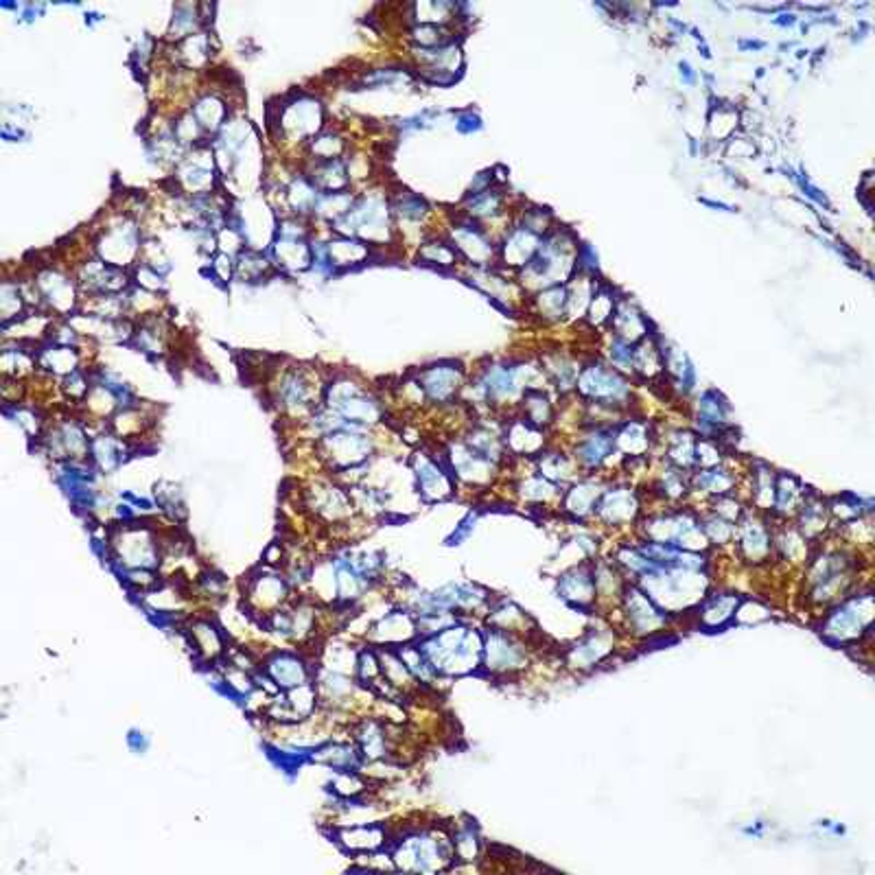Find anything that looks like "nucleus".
<instances>
[{
  "label": "nucleus",
  "instance_id": "nucleus-1",
  "mask_svg": "<svg viewBox=\"0 0 875 875\" xmlns=\"http://www.w3.org/2000/svg\"><path fill=\"white\" fill-rule=\"evenodd\" d=\"M421 652L433 672L469 674L480 663L484 640L477 632L453 624L429 637L421 646Z\"/></svg>",
  "mask_w": 875,
  "mask_h": 875
},
{
  "label": "nucleus",
  "instance_id": "nucleus-2",
  "mask_svg": "<svg viewBox=\"0 0 875 875\" xmlns=\"http://www.w3.org/2000/svg\"><path fill=\"white\" fill-rule=\"evenodd\" d=\"M873 621V596H856L840 604L823 621V637L829 643H847L860 640L871 629Z\"/></svg>",
  "mask_w": 875,
  "mask_h": 875
},
{
  "label": "nucleus",
  "instance_id": "nucleus-3",
  "mask_svg": "<svg viewBox=\"0 0 875 875\" xmlns=\"http://www.w3.org/2000/svg\"><path fill=\"white\" fill-rule=\"evenodd\" d=\"M455 851H444V840L436 839V836L418 834L405 839L394 851L392 860L396 867L405 869V871H438L443 869V862H449Z\"/></svg>",
  "mask_w": 875,
  "mask_h": 875
},
{
  "label": "nucleus",
  "instance_id": "nucleus-4",
  "mask_svg": "<svg viewBox=\"0 0 875 875\" xmlns=\"http://www.w3.org/2000/svg\"><path fill=\"white\" fill-rule=\"evenodd\" d=\"M112 547L117 552V558L128 569H153L161 563V547L145 530L128 527V530L119 532V536L112 541Z\"/></svg>",
  "mask_w": 875,
  "mask_h": 875
},
{
  "label": "nucleus",
  "instance_id": "nucleus-5",
  "mask_svg": "<svg viewBox=\"0 0 875 875\" xmlns=\"http://www.w3.org/2000/svg\"><path fill=\"white\" fill-rule=\"evenodd\" d=\"M484 663L491 672L510 674L521 670L527 663L526 648L515 640L513 632L491 630L484 640Z\"/></svg>",
  "mask_w": 875,
  "mask_h": 875
},
{
  "label": "nucleus",
  "instance_id": "nucleus-6",
  "mask_svg": "<svg viewBox=\"0 0 875 875\" xmlns=\"http://www.w3.org/2000/svg\"><path fill=\"white\" fill-rule=\"evenodd\" d=\"M580 392L599 405H620L629 399V388L618 372L607 370L604 366L587 368L580 377Z\"/></svg>",
  "mask_w": 875,
  "mask_h": 875
},
{
  "label": "nucleus",
  "instance_id": "nucleus-7",
  "mask_svg": "<svg viewBox=\"0 0 875 875\" xmlns=\"http://www.w3.org/2000/svg\"><path fill=\"white\" fill-rule=\"evenodd\" d=\"M624 609L629 624L635 632H654L665 626V610H661L652 602L646 593L637 587H626L624 591Z\"/></svg>",
  "mask_w": 875,
  "mask_h": 875
},
{
  "label": "nucleus",
  "instance_id": "nucleus-8",
  "mask_svg": "<svg viewBox=\"0 0 875 875\" xmlns=\"http://www.w3.org/2000/svg\"><path fill=\"white\" fill-rule=\"evenodd\" d=\"M263 668H266L269 681H272L280 692L311 683L309 668H307V663L294 652H276Z\"/></svg>",
  "mask_w": 875,
  "mask_h": 875
},
{
  "label": "nucleus",
  "instance_id": "nucleus-9",
  "mask_svg": "<svg viewBox=\"0 0 875 875\" xmlns=\"http://www.w3.org/2000/svg\"><path fill=\"white\" fill-rule=\"evenodd\" d=\"M287 593L289 585L283 576L266 574L250 582L247 599L255 604L256 610H266V615L269 618L272 613H276L278 607H283V602L287 599Z\"/></svg>",
  "mask_w": 875,
  "mask_h": 875
},
{
  "label": "nucleus",
  "instance_id": "nucleus-10",
  "mask_svg": "<svg viewBox=\"0 0 875 875\" xmlns=\"http://www.w3.org/2000/svg\"><path fill=\"white\" fill-rule=\"evenodd\" d=\"M560 598L567 599L571 607L585 609L596 602V580L589 567H574L558 580Z\"/></svg>",
  "mask_w": 875,
  "mask_h": 875
},
{
  "label": "nucleus",
  "instance_id": "nucleus-11",
  "mask_svg": "<svg viewBox=\"0 0 875 875\" xmlns=\"http://www.w3.org/2000/svg\"><path fill=\"white\" fill-rule=\"evenodd\" d=\"M737 538H740V552L748 563H762L773 552V538H770L766 527L757 524V521H742L740 536Z\"/></svg>",
  "mask_w": 875,
  "mask_h": 875
},
{
  "label": "nucleus",
  "instance_id": "nucleus-12",
  "mask_svg": "<svg viewBox=\"0 0 875 875\" xmlns=\"http://www.w3.org/2000/svg\"><path fill=\"white\" fill-rule=\"evenodd\" d=\"M418 632L416 620L405 610H396V613L383 618L379 624L372 626V637L381 643H403L410 641Z\"/></svg>",
  "mask_w": 875,
  "mask_h": 875
},
{
  "label": "nucleus",
  "instance_id": "nucleus-13",
  "mask_svg": "<svg viewBox=\"0 0 875 875\" xmlns=\"http://www.w3.org/2000/svg\"><path fill=\"white\" fill-rule=\"evenodd\" d=\"M737 607H740V598L734 593H720V596L704 599L698 620L704 629H723L726 621L735 618Z\"/></svg>",
  "mask_w": 875,
  "mask_h": 875
},
{
  "label": "nucleus",
  "instance_id": "nucleus-14",
  "mask_svg": "<svg viewBox=\"0 0 875 875\" xmlns=\"http://www.w3.org/2000/svg\"><path fill=\"white\" fill-rule=\"evenodd\" d=\"M189 640L193 651H195L203 659H217L224 654V637L217 626H213L208 620L193 621L189 629Z\"/></svg>",
  "mask_w": 875,
  "mask_h": 875
},
{
  "label": "nucleus",
  "instance_id": "nucleus-15",
  "mask_svg": "<svg viewBox=\"0 0 875 875\" xmlns=\"http://www.w3.org/2000/svg\"><path fill=\"white\" fill-rule=\"evenodd\" d=\"M598 515L610 526L630 521L637 513V502L630 491H609L598 505Z\"/></svg>",
  "mask_w": 875,
  "mask_h": 875
},
{
  "label": "nucleus",
  "instance_id": "nucleus-16",
  "mask_svg": "<svg viewBox=\"0 0 875 875\" xmlns=\"http://www.w3.org/2000/svg\"><path fill=\"white\" fill-rule=\"evenodd\" d=\"M613 646V640L607 632H591L585 641L578 643L576 648L569 651V663L574 668H589L604 657Z\"/></svg>",
  "mask_w": 875,
  "mask_h": 875
},
{
  "label": "nucleus",
  "instance_id": "nucleus-17",
  "mask_svg": "<svg viewBox=\"0 0 875 875\" xmlns=\"http://www.w3.org/2000/svg\"><path fill=\"white\" fill-rule=\"evenodd\" d=\"M357 748H359V755L368 762H377V759L385 757L388 753V735H385V729L379 723H363L359 734H357Z\"/></svg>",
  "mask_w": 875,
  "mask_h": 875
},
{
  "label": "nucleus",
  "instance_id": "nucleus-18",
  "mask_svg": "<svg viewBox=\"0 0 875 875\" xmlns=\"http://www.w3.org/2000/svg\"><path fill=\"white\" fill-rule=\"evenodd\" d=\"M418 484H421V491L427 499H444L451 493L447 473L429 460L422 462L418 469Z\"/></svg>",
  "mask_w": 875,
  "mask_h": 875
},
{
  "label": "nucleus",
  "instance_id": "nucleus-19",
  "mask_svg": "<svg viewBox=\"0 0 875 875\" xmlns=\"http://www.w3.org/2000/svg\"><path fill=\"white\" fill-rule=\"evenodd\" d=\"M613 447H615V436L598 432L593 433V436H589L585 443L580 444V449H578V458L585 462L587 466H599L609 458V453L613 451Z\"/></svg>",
  "mask_w": 875,
  "mask_h": 875
},
{
  "label": "nucleus",
  "instance_id": "nucleus-20",
  "mask_svg": "<svg viewBox=\"0 0 875 875\" xmlns=\"http://www.w3.org/2000/svg\"><path fill=\"white\" fill-rule=\"evenodd\" d=\"M460 377L458 372L449 370V368H438V370H432L425 374V385L422 388L427 390V394L436 401H444L451 399L458 390Z\"/></svg>",
  "mask_w": 875,
  "mask_h": 875
},
{
  "label": "nucleus",
  "instance_id": "nucleus-21",
  "mask_svg": "<svg viewBox=\"0 0 875 875\" xmlns=\"http://www.w3.org/2000/svg\"><path fill=\"white\" fill-rule=\"evenodd\" d=\"M339 839L352 851H374L385 843V834L379 828L344 829Z\"/></svg>",
  "mask_w": 875,
  "mask_h": 875
},
{
  "label": "nucleus",
  "instance_id": "nucleus-22",
  "mask_svg": "<svg viewBox=\"0 0 875 875\" xmlns=\"http://www.w3.org/2000/svg\"><path fill=\"white\" fill-rule=\"evenodd\" d=\"M799 524L803 538L818 536L828 527V508L821 502H803Z\"/></svg>",
  "mask_w": 875,
  "mask_h": 875
},
{
  "label": "nucleus",
  "instance_id": "nucleus-23",
  "mask_svg": "<svg viewBox=\"0 0 875 875\" xmlns=\"http://www.w3.org/2000/svg\"><path fill=\"white\" fill-rule=\"evenodd\" d=\"M801 499V486L795 477L781 475L777 484H775V502L773 505L781 515H788L799 505Z\"/></svg>",
  "mask_w": 875,
  "mask_h": 875
},
{
  "label": "nucleus",
  "instance_id": "nucleus-24",
  "mask_svg": "<svg viewBox=\"0 0 875 875\" xmlns=\"http://www.w3.org/2000/svg\"><path fill=\"white\" fill-rule=\"evenodd\" d=\"M598 497L599 491L593 484H580V486L571 488V493L567 495L565 508L576 516H587L598 505Z\"/></svg>",
  "mask_w": 875,
  "mask_h": 875
},
{
  "label": "nucleus",
  "instance_id": "nucleus-25",
  "mask_svg": "<svg viewBox=\"0 0 875 875\" xmlns=\"http://www.w3.org/2000/svg\"><path fill=\"white\" fill-rule=\"evenodd\" d=\"M615 444L624 451V453L640 455L641 451L648 449V432L640 422H629L621 432L615 436Z\"/></svg>",
  "mask_w": 875,
  "mask_h": 875
},
{
  "label": "nucleus",
  "instance_id": "nucleus-26",
  "mask_svg": "<svg viewBox=\"0 0 875 875\" xmlns=\"http://www.w3.org/2000/svg\"><path fill=\"white\" fill-rule=\"evenodd\" d=\"M696 484L703 488V491L714 493V495H718V497H723V495H729V491L734 488L735 482H734V477L729 475V473L718 471V469H709V471H703L701 475L696 477Z\"/></svg>",
  "mask_w": 875,
  "mask_h": 875
},
{
  "label": "nucleus",
  "instance_id": "nucleus-27",
  "mask_svg": "<svg viewBox=\"0 0 875 875\" xmlns=\"http://www.w3.org/2000/svg\"><path fill=\"white\" fill-rule=\"evenodd\" d=\"M527 422L534 427H543L552 416V407H549L547 399L538 392H527Z\"/></svg>",
  "mask_w": 875,
  "mask_h": 875
},
{
  "label": "nucleus",
  "instance_id": "nucleus-28",
  "mask_svg": "<svg viewBox=\"0 0 875 875\" xmlns=\"http://www.w3.org/2000/svg\"><path fill=\"white\" fill-rule=\"evenodd\" d=\"M703 532H704V536L709 538V541H714V543H726V541H731V538H734V526L729 524V521H724L723 516H718V515H714V516H709V519H704L703 521Z\"/></svg>",
  "mask_w": 875,
  "mask_h": 875
},
{
  "label": "nucleus",
  "instance_id": "nucleus-29",
  "mask_svg": "<svg viewBox=\"0 0 875 875\" xmlns=\"http://www.w3.org/2000/svg\"><path fill=\"white\" fill-rule=\"evenodd\" d=\"M453 851L462 860H475L480 843H477V834L473 832V828L460 829V834L453 839Z\"/></svg>",
  "mask_w": 875,
  "mask_h": 875
},
{
  "label": "nucleus",
  "instance_id": "nucleus-30",
  "mask_svg": "<svg viewBox=\"0 0 875 875\" xmlns=\"http://www.w3.org/2000/svg\"><path fill=\"white\" fill-rule=\"evenodd\" d=\"M541 475L547 477V480H567V477L571 475L569 462L558 453L547 455V458L541 462Z\"/></svg>",
  "mask_w": 875,
  "mask_h": 875
}]
</instances>
